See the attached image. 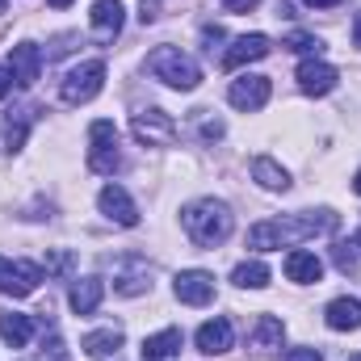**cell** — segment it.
I'll return each mask as SVG.
<instances>
[{"label": "cell", "mask_w": 361, "mask_h": 361, "mask_svg": "<svg viewBox=\"0 0 361 361\" xmlns=\"http://www.w3.org/2000/svg\"><path fill=\"white\" fill-rule=\"evenodd\" d=\"M341 227L336 210H307V214H290V219H265L248 231V248L257 252H273V248H290L315 235H332Z\"/></svg>", "instance_id": "1"}, {"label": "cell", "mask_w": 361, "mask_h": 361, "mask_svg": "<svg viewBox=\"0 0 361 361\" xmlns=\"http://www.w3.org/2000/svg\"><path fill=\"white\" fill-rule=\"evenodd\" d=\"M180 223H185V235H189L197 248H219V244L231 235L235 214H231V206L219 202V197H197V202H189V206L180 210Z\"/></svg>", "instance_id": "2"}, {"label": "cell", "mask_w": 361, "mask_h": 361, "mask_svg": "<svg viewBox=\"0 0 361 361\" xmlns=\"http://www.w3.org/2000/svg\"><path fill=\"white\" fill-rule=\"evenodd\" d=\"M147 72H152L160 85H169V89H177V92H193L202 85V68H197L180 47H156V51L147 55Z\"/></svg>", "instance_id": "3"}, {"label": "cell", "mask_w": 361, "mask_h": 361, "mask_svg": "<svg viewBox=\"0 0 361 361\" xmlns=\"http://www.w3.org/2000/svg\"><path fill=\"white\" fill-rule=\"evenodd\" d=\"M122 164V152H118V126L109 118H97L89 126V169L109 177L114 169Z\"/></svg>", "instance_id": "4"}, {"label": "cell", "mask_w": 361, "mask_h": 361, "mask_svg": "<svg viewBox=\"0 0 361 361\" xmlns=\"http://www.w3.org/2000/svg\"><path fill=\"white\" fill-rule=\"evenodd\" d=\"M101 89H105V63L101 59H89V63H76L68 72L59 97H63V105H89Z\"/></svg>", "instance_id": "5"}, {"label": "cell", "mask_w": 361, "mask_h": 361, "mask_svg": "<svg viewBox=\"0 0 361 361\" xmlns=\"http://www.w3.org/2000/svg\"><path fill=\"white\" fill-rule=\"evenodd\" d=\"M130 130H135V139L147 143V147H169V143L177 139V122H173V114H164V109H143V114H135Z\"/></svg>", "instance_id": "6"}, {"label": "cell", "mask_w": 361, "mask_h": 361, "mask_svg": "<svg viewBox=\"0 0 361 361\" xmlns=\"http://www.w3.org/2000/svg\"><path fill=\"white\" fill-rule=\"evenodd\" d=\"M38 281H42V269H38L34 261H4V257H0V294L25 298V294L38 290Z\"/></svg>", "instance_id": "7"}, {"label": "cell", "mask_w": 361, "mask_h": 361, "mask_svg": "<svg viewBox=\"0 0 361 361\" xmlns=\"http://www.w3.org/2000/svg\"><path fill=\"white\" fill-rule=\"evenodd\" d=\"M97 206H101V214H105L109 223H118V227H139V206L130 202V193H126L122 185H105V189L97 193Z\"/></svg>", "instance_id": "8"}, {"label": "cell", "mask_w": 361, "mask_h": 361, "mask_svg": "<svg viewBox=\"0 0 361 361\" xmlns=\"http://www.w3.org/2000/svg\"><path fill=\"white\" fill-rule=\"evenodd\" d=\"M197 349L206 353V357H223V353H231V345H235V328H231V319H223V315H214V319H206L202 328H197Z\"/></svg>", "instance_id": "9"}, {"label": "cell", "mask_w": 361, "mask_h": 361, "mask_svg": "<svg viewBox=\"0 0 361 361\" xmlns=\"http://www.w3.org/2000/svg\"><path fill=\"white\" fill-rule=\"evenodd\" d=\"M173 290H177V298L185 307H206L214 298V277L206 269H180L177 281H173Z\"/></svg>", "instance_id": "10"}, {"label": "cell", "mask_w": 361, "mask_h": 361, "mask_svg": "<svg viewBox=\"0 0 361 361\" xmlns=\"http://www.w3.org/2000/svg\"><path fill=\"white\" fill-rule=\"evenodd\" d=\"M269 92H273V85H269V76H240V80H231V89H227V101L235 105V109H261L265 101H269Z\"/></svg>", "instance_id": "11"}, {"label": "cell", "mask_w": 361, "mask_h": 361, "mask_svg": "<svg viewBox=\"0 0 361 361\" xmlns=\"http://www.w3.org/2000/svg\"><path fill=\"white\" fill-rule=\"evenodd\" d=\"M336 80H341V72L332 63H324V59H302L298 63V89L307 97H328L336 89Z\"/></svg>", "instance_id": "12"}, {"label": "cell", "mask_w": 361, "mask_h": 361, "mask_svg": "<svg viewBox=\"0 0 361 361\" xmlns=\"http://www.w3.org/2000/svg\"><path fill=\"white\" fill-rule=\"evenodd\" d=\"M8 72H13V85L30 89V85L38 80V72H42V51H38L34 42H17V47L8 51Z\"/></svg>", "instance_id": "13"}, {"label": "cell", "mask_w": 361, "mask_h": 361, "mask_svg": "<svg viewBox=\"0 0 361 361\" xmlns=\"http://www.w3.org/2000/svg\"><path fill=\"white\" fill-rule=\"evenodd\" d=\"M273 51V42L265 34H244V38H235L231 42V51L223 55V68H244V63H257V59H265Z\"/></svg>", "instance_id": "14"}, {"label": "cell", "mask_w": 361, "mask_h": 361, "mask_svg": "<svg viewBox=\"0 0 361 361\" xmlns=\"http://www.w3.org/2000/svg\"><path fill=\"white\" fill-rule=\"evenodd\" d=\"M122 13H126V8H122L118 0H97V4H92V13H89L92 34H97L101 42H114V38L122 34V21H126Z\"/></svg>", "instance_id": "15"}, {"label": "cell", "mask_w": 361, "mask_h": 361, "mask_svg": "<svg viewBox=\"0 0 361 361\" xmlns=\"http://www.w3.org/2000/svg\"><path fill=\"white\" fill-rule=\"evenodd\" d=\"M281 269H286L290 281H298V286H315V281L324 277V261H319L315 252H307V248H294Z\"/></svg>", "instance_id": "16"}, {"label": "cell", "mask_w": 361, "mask_h": 361, "mask_svg": "<svg viewBox=\"0 0 361 361\" xmlns=\"http://www.w3.org/2000/svg\"><path fill=\"white\" fill-rule=\"evenodd\" d=\"M332 332H357L361 328V298H332L324 311Z\"/></svg>", "instance_id": "17"}, {"label": "cell", "mask_w": 361, "mask_h": 361, "mask_svg": "<svg viewBox=\"0 0 361 361\" xmlns=\"http://www.w3.org/2000/svg\"><path fill=\"white\" fill-rule=\"evenodd\" d=\"M30 336H34V319L30 315H21V311H4L0 315V341L8 349H25Z\"/></svg>", "instance_id": "18"}, {"label": "cell", "mask_w": 361, "mask_h": 361, "mask_svg": "<svg viewBox=\"0 0 361 361\" xmlns=\"http://www.w3.org/2000/svg\"><path fill=\"white\" fill-rule=\"evenodd\" d=\"M101 294H105V281H101V277H80V281L72 286L68 302H72L76 315H92V311L101 307Z\"/></svg>", "instance_id": "19"}, {"label": "cell", "mask_w": 361, "mask_h": 361, "mask_svg": "<svg viewBox=\"0 0 361 361\" xmlns=\"http://www.w3.org/2000/svg\"><path fill=\"white\" fill-rule=\"evenodd\" d=\"M180 353V328H164L143 341V361H177Z\"/></svg>", "instance_id": "20"}, {"label": "cell", "mask_w": 361, "mask_h": 361, "mask_svg": "<svg viewBox=\"0 0 361 361\" xmlns=\"http://www.w3.org/2000/svg\"><path fill=\"white\" fill-rule=\"evenodd\" d=\"M80 349H85L92 361L114 357V353L122 349V328H97V332H89V336L80 341Z\"/></svg>", "instance_id": "21"}, {"label": "cell", "mask_w": 361, "mask_h": 361, "mask_svg": "<svg viewBox=\"0 0 361 361\" xmlns=\"http://www.w3.org/2000/svg\"><path fill=\"white\" fill-rule=\"evenodd\" d=\"M252 180H257L261 189H269V193H286V189H290V173H286L277 160H269V156H257V160H252Z\"/></svg>", "instance_id": "22"}, {"label": "cell", "mask_w": 361, "mask_h": 361, "mask_svg": "<svg viewBox=\"0 0 361 361\" xmlns=\"http://www.w3.org/2000/svg\"><path fill=\"white\" fill-rule=\"evenodd\" d=\"M281 341H286V324L277 315H257V324H252V349L269 353V349H281Z\"/></svg>", "instance_id": "23"}, {"label": "cell", "mask_w": 361, "mask_h": 361, "mask_svg": "<svg viewBox=\"0 0 361 361\" xmlns=\"http://www.w3.org/2000/svg\"><path fill=\"white\" fill-rule=\"evenodd\" d=\"M114 290H118V294H126V298H130V294H147V290H152V269H147L143 261H135L126 273H118V277H114Z\"/></svg>", "instance_id": "24"}, {"label": "cell", "mask_w": 361, "mask_h": 361, "mask_svg": "<svg viewBox=\"0 0 361 361\" xmlns=\"http://www.w3.org/2000/svg\"><path fill=\"white\" fill-rule=\"evenodd\" d=\"M231 281H235L240 290H265V286H269V265H261V261H244V265H235Z\"/></svg>", "instance_id": "25"}, {"label": "cell", "mask_w": 361, "mask_h": 361, "mask_svg": "<svg viewBox=\"0 0 361 361\" xmlns=\"http://www.w3.org/2000/svg\"><path fill=\"white\" fill-rule=\"evenodd\" d=\"M30 118H34L30 109H17V118L8 114V122H4V147H8V152H17V147L25 143V130H30Z\"/></svg>", "instance_id": "26"}, {"label": "cell", "mask_w": 361, "mask_h": 361, "mask_svg": "<svg viewBox=\"0 0 361 361\" xmlns=\"http://www.w3.org/2000/svg\"><path fill=\"white\" fill-rule=\"evenodd\" d=\"M286 47H290L294 55H319V51H324V42H319L315 34H302V30H294V34L286 38Z\"/></svg>", "instance_id": "27"}, {"label": "cell", "mask_w": 361, "mask_h": 361, "mask_svg": "<svg viewBox=\"0 0 361 361\" xmlns=\"http://www.w3.org/2000/svg\"><path fill=\"white\" fill-rule=\"evenodd\" d=\"M357 244H336V269L341 273H353L357 269V252H353Z\"/></svg>", "instance_id": "28"}, {"label": "cell", "mask_w": 361, "mask_h": 361, "mask_svg": "<svg viewBox=\"0 0 361 361\" xmlns=\"http://www.w3.org/2000/svg\"><path fill=\"white\" fill-rule=\"evenodd\" d=\"M223 38H227V34H223V25H202V42H206V51H210V55H214V47H219Z\"/></svg>", "instance_id": "29"}, {"label": "cell", "mask_w": 361, "mask_h": 361, "mask_svg": "<svg viewBox=\"0 0 361 361\" xmlns=\"http://www.w3.org/2000/svg\"><path fill=\"white\" fill-rule=\"evenodd\" d=\"M72 269V257H68V252H51V257H47V273H68Z\"/></svg>", "instance_id": "30"}, {"label": "cell", "mask_w": 361, "mask_h": 361, "mask_svg": "<svg viewBox=\"0 0 361 361\" xmlns=\"http://www.w3.org/2000/svg\"><path fill=\"white\" fill-rule=\"evenodd\" d=\"M156 17H160V0H139V21L152 25Z\"/></svg>", "instance_id": "31"}, {"label": "cell", "mask_w": 361, "mask_h": 361, "mask_svg": "<svg viewBox=\"0 0 361 361\" xmlns=\"http://www.w3.org/2000/svg\"><path fill=\"white\" fill-rule=\"evenodd\" d=\"M257 4H261V0H223V8H227V13H252Z\"/></svg>", "instance_id": "32"}, {"label": "cell", "mask_w": 361, "mask_h": 361, "mask_svg": "<svg viewBox=\"0 0 361 361\" xmlns=\"http://www.w3.org/2000/svg\"><path fill=\"white\" fill-rule=\"evenodd\" d=\"M286 361H324V357H319L315 349H290V353H286Z\"/></svg>", "instance_id": "33"}, {"label": "cell", "mask_w": 361, "mask_h": 361, "mask_svg": "<svg viewBox=\"0 0 361 361\" xmlns=\"http://www.w3.org/2000/svg\"><path fill=\"white\" fill-rule=\"evenodd\" d=\"M8 89H13V72H8V68H0V101L8 97Z\"/></svg>", "instance_id": "34"}, {"label": "cell", "mask_w": 361, "mask_h": 361, "mask_svg": "<svg viewBox=\"0 0 361 361\" xmlns=\"http://www.w3.org/2000/svg\"><path fill=\"white\" fill-rule=\"evenodd\" d=\"M202 135H206V139H219V135H223V122H202Z\"/></svg>", "instance_id": "35"}, {"label": "cell", "mask_w": 361, "mask_h": 361, "mask_svg": "<svg viewBox=\"0 0 361 361\" xmlns=\"http://www.w3.org/2000/svg\"><path fill=\"white\" fill-rule=\"evenodd\" d=\"M311 8H332V4H341V0H307Z\"/></svg>", "instance_id": "36"}, {"label": "cell", "mask_w": 361, "mask_h": 361, "mask_svg": "<svg viewBox=\"0 0 361 361\" xmlns=\"http://www.w3.org/2000/svg\"><path fill=\"white\" fill-rule=\"evenodd\" d=\"M353 42H357V47H361V13H357V17H353Z\"/></svg>", "instance_id": "37"}, {"label": "cell", "mask_w": 361, "mask_h": 361, "mask_svg": "<svg viewBox=\"0 0 361 361\" xmlns=\"http://www.w3.org/2000/svg\"><path fill=\"white\" fill-rule=\"evenodd\" d=\"M47 4H51V8H68L72 0H47Z\"/></svg>", "instance_id": "38"}, {"label": "cell", "mask_w": 361, "mask_h": 361, "mask_svg": "<svg viewBox=\"0 0 361 361\" xmlns=\"http://www.w3.org/2000/svg\"><path fill=\"white\" fill-rule=\"evenodd\" d=\"M353 189H357V193H361V173H357V180H353Z\"/></svg>", "instance_id": "39"}, {"label": "cell", "mask_w": 361, "mask_h": 361, "mask_svg": "<svg viewBox=\"0 0 361 361\" xmlns=\"http://www.w3.org/2000/svg\"><path fill=\"white\" fill-rule=\"evenodd\" d=\"M349 361H361V353H357V357H349Z\"/></svg>", "instance_id": "40"}, {"label": "cell", "mask_w": 361, "mask_h": 361, "mask_svg": "<svg viewBox=\"0 0 361 361\" xmlns=\"http://www.w3.org/2000/svg\"><path fill=\"white\" fill-rule=\"evenodd\" d=\"M0 13H4V0H0Z\"/></svg>", "instance_id": "41"}, {"label": "cell", "mask_w": 361, "mask_h": 361, "mask_svg": "<svg viewBox=\"0 0 361 361\" xmlns=\"http://www.w3.org/2000/svg\"><path fill=\"white\" fill-rule=\"evenodd\" d=\"M357 248H361V235H357Z\"/></svg>", "instance_id": "42"}]
</instances>
